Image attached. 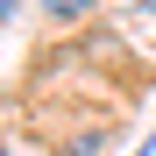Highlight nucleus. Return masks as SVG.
<instances>
[{
    "instance_id": "f257e3e1",
    "label": "nucleus",
    "mask_w": 156,
    "mask_h": 156,
    "mask_svg": "<svg viewBox=\"0 0 156 156\" xmlns=\"http://www.w3.org/2000/svg\"><path fill=\"white\" fill-rule=\"evenodd\" d=\"M85 7H99V0H43V14H57V21H78Z\"/></svg>"
},
{
    "instance_id": "f03ea898",
    "label": "nucleus",
    "mask_w": 156,
    "mask_h": 156,
    "mask_svg": "<svg viewBox=\"0 0 156 156\" xmlns=\"http://www.w3.org/2000/svg\"><path fill=\"white\" fill-rule=\"evenodd\" d=\"M7 14H14V0H0V21H7Z\"/></svg>"
}]
</instances>
